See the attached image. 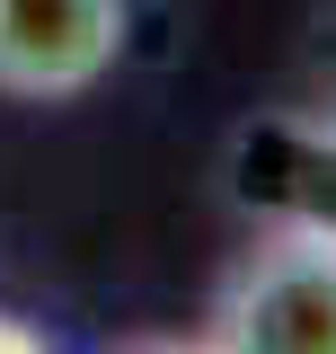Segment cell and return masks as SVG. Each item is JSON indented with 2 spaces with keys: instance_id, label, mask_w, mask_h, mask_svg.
<instances>
[{
  "instance_id": "5",
  "label": "cell",
  "mask_w": 336,
  "mask_h": 354,
  "mask_svg": "<svg viewBox=\"0 0 336 354\" xmlns=\"http://www.w3.org/2000/svg\"><path fill=\"white\" fill-rule=\"evenodd\" d=\"M115 354H221L212 337H133V346H115Z\"/></svg>"
},
{
  "instance_id": "1",
  "label": "cell",
  "mask_w": 336,
  "mask_h": 354,
  "mask_svg": "<svg viewBox=\"0 0 336 354\" xmlns=\"http://www.w3.org/2000/svg\"><path fill=\"white\" fill-rule=\"evenodd\" d=\"M204 337L221 354H336V248L256 221V239L212 283Z\"/></svg>"
},
{
  "instance_id": "3",
  "label": "cell",
  "mask_w": 336,
  "mask_h": 354,
  "mask_svg": "<svg viewBox=\"0 0 336 354\" xmlns=\"http://www.w3.org/2000/svg\"><path fill=\"white\" fill-rule=\"evenodd\" d=\"M239 213L274 230H310L336 248V106H292L239 133Z\"/></svg>"
},
{
  "instance_id": "4",
  "label": "cell",
  "mask_w": 336,
  "mask_h": 354,
  "mask_svg": "<svg viewBox=\"0 0 336 354\" xmlns=\"http://www.w3.org/2000/svg\"><path fill=\"white\" fill-rule=\"evenodd\" d=\"M0 354H53V337H44V328H27L18 310H0Z\"/></svg>"
},
{
  "instance_id": "2",
  "label": "cell",
  "mask_w": 336,
  "mask_h": 354,
  "mask_svg": "<svg viewBox=\"0 0 336 354\" xmlns=\"http://www.w3.org/2000/svg\"><path fill=\"white\" fill-rule=\"evenodd\" d=\"M133 0H0V97L62 106L124 62Z\"/></svg>"
}]
</instances>
